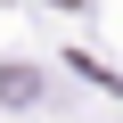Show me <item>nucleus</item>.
<instances>
[{"label": "nucleus", "mask_w": 123, "mask_h": 123, "mask_svg": "<svg viewBox=\"0 0 123 123\" xmlns=\"http://www.w3.org/2000/svg\"><path fill=\"white\" fill-rule=\"evenodd\" d=\"M41 98V74L33 66H0V107H33Z\"/></svg>", "instance_id": "nucleus-1"}]
</instances>
